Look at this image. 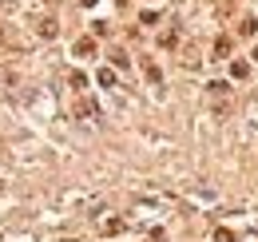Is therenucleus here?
Wrapping results in <instances>:
<instances>
[{
  "label": "nucleus",
  "mask_w": 258,
  "mask_h": 242,
  "mask_svg": "<svg viewBox=\"0 0 258 242\" xmlns=\"http://www.w3.org/2000/svg\"><path fill=\"white\" fill-rule=\"evenodd\" d=\"M92 48H96L92 40H80V44H76V52H80V56H92Z\"/></svg>",
  "instance_id": "obj_1"
}]
</instances>
